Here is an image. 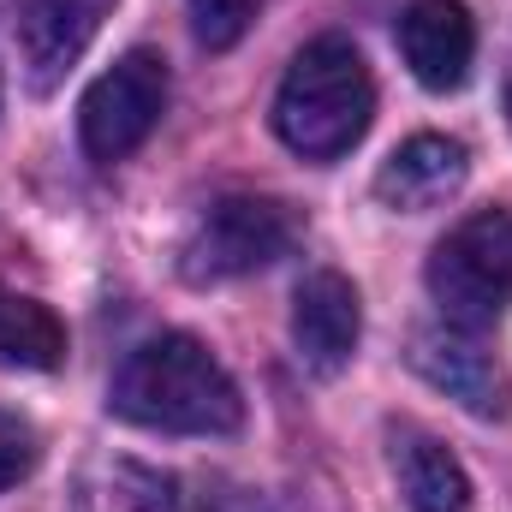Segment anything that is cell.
<instances>
[{
  "instance_id": "13",
  "label": "cell",
  "mask_w": 512,
  "mask_h": 512,
  "mask_svg": "<svg viewBox=\"0 0 512 512\" xmlns=\"http://www.w3.org/2000/svg\"><path fill=\"white\" fill-rule=\"evenodd\" d=\"M0 364L6 370H60L66 364L60 316L12 286H0Z\"/></svg>"
},
{
  "instance_id": "5",
  "label": "cell",
  "mask_w": 512,
  "mask_h": 512,
  "mask_svg": "<svg viewBox=\"0 0 512 512\" xmlns=\"http://www.w3.org/2000/svg\"><path fill=\"white\" fill-rule=\"evenodd\" d=\"M161 114H167V60L149 48H131L84 90V108H78L84 155L90 161H126L155 131Z\"/></svg>"
},
{
  "instance_id": "3",
  "label": "cell",
  "mask_w": 512,
  "mask_h": 512,
  "mask_svg": "<svg viewBox=\"0 0 512 512\" xmlns=\"http://www.w3.org/2000/svg\"><path fill=\"white\" fill-rule=\"evenodd\" d=\"M429 298L441 304V322L459 328H489L512 304V215L507 209H477L465 215L435 251H429Z\"/></svg>"
},
{
  "instance_id": "16",
  "label": "cell",
  "mask_w": 512,
  "mask_h": 512,
  "mask_svg": "<svg viewBox=\"0 0 512 512\" xmlns=\"http://www.w3.org/2000/svg\"><path fill=\"white\" fill-rule=\"evenodd\" d=\"M507 114H512V54H507Z\"/></svg>"
},
{
  "instance_id": "1",
  "label": "cell",
  "mask_w": 512,
  "mask_h": 512,
  "mask_svg": "<svg viewBox=\"0 0 512 512\" xmlns=\"http://www.w3.org/2000/svg\"><path fill=\"white\" fill-rule=\"evenodd\" d=\"M108 405L126 423L161 429V435H233L245 423L239 382L191 334H155L131 346L126 364L114 370Z\"/></svg>"
},
{
  "instance_id": "12",
  "label": "cell",
  "mask_w": 512,
  "mask_h": 512,
  "mask_svg": "<svg viewBox=\"0 0 512 512\" xmlns=\"http://www.w3.org/2000/svg\"><path fill=\"white\" fill-rule=\"evenodd\" d=\"M393 477H399V495L411 501V512H465L471 507L465 465L429 429H411V423L393 429Z\"/></svg>"
},
{
  "instance_id": "10",
  "label": "cell",
  "mask_w": 512,
  "mask_h": 512,
  "mask_svg": "<svg viewBox=\"0 0 512 512\" xmlns=\"http://www.w3.org/2000/svg\"><path fill=\"white\" fill-rule=\"evenodd\" d=\"M471 173V149L459 137H441V131H423L411 143H399L376 173V197L387 209H405V215H423L435 203H447Z\"/></svg>"
},
{
  "instance_id": "11",
  "label": "cell",
  "mask_w": 512,
  "mask_h": 512,
  "mask_svg": "<svg viewBox=\"0 0 512 512\" xmlns=\"http://www.w3.org/2000/svg\"><path fill=\"white\" fill-rule=\"evenodd\" d=\"M66 512H179V489L167 471L126 459V453H96L72 477Z\"/></svg>"
},
{
  "instance_id": "7",
  "label": "cell",
  "mask_w": 512,
  "mask_h": 512,
  "mask_svg": "<svg viewBox=\"0 0 512 512\" xmlns=\"http://www.w3.org/2000/svg\"><path fill=\"white\" fill-rule=\"evenodd\" d=\"M358 334H364V310H358V286L334 268H316L298 280L292 292V340H298V358L316 370V376H334L352 364L358 352Z\"/></svg>"
},
{
  "instance_id": "4",
  "label": "cell",
  "mask_w": 512,
  "mask_h": 512,
  "mask_svg": "<svg viewBox=\"0 0 512 512\" xmlns=\"http://www.w3.org/2000/svg\"><path fill=\"white\" fill-rule=\"evenodd\" d=\"M298 215L280 203V197H256V191H233V197H215L185 245H179V274L191 286H221V280H239V274H256L268 262L298 245Z\"/></svg>"
},
{
  "instance_id": "6",
  "label": "cell",
  "mask_w": 512,
  "mask_h": 512,
  "mask_svg": "<svg viewBox=\"0 0 512 512\" xmlns=\"http://www.w3.org/2000/svg\"><path fill=\"white\" fill-rule=\"evenodd\" d=\"M411 370L429 387L453 393V399H459L465 411H477V417H507V405H512L507 370L495 364V352H483L477 328H459V322L417 328V334H411Z\"/></svg>"
},
{
  "instance_id": "8",
  "label": "cell",
  "mask_w": 512,
  "mask_h": 512,
  "mask_svg": "<svg viewBox=\"0 0 512 512\" xmlns=\"http://www.w3.org/2000/svg\"><path fill=\"white\" fill-rule=\"evenodd\" d=\"M108 12H114V0H24V12H18V60H24L30 90L48 96L84 60V48L96 42Z\"/></svg>"
},
{
  "instance_id": "2",
  "label": "cell",
  "mask_w": 512,
  "mask_h": 512,
  "mask_svg": "<svg viewBox=\"0 0 512 512\" xmlns=\"http://www.w3.org/2000/svg\"><path fill=\"white\" fill-rule=\"evenodd\" d=\"M376 114V78L346 36H316L274 90V131L304 161H340Z\"/></svg>"
},
{
  "instance_id": "9",
  "label": "cell",
  "mask_w": 512,
  "mask_h": 512,
  "mask_svg": "<svg viewBox=\"0 0 512 512\" xmlns=\"http://www.w3.org/2000/svg\"><path fill=\"white\" fill-rule=\"evenodd\" d=\"M399 54L423 90H459L477 60V24L465 0H411L399 18Z\"/></svg>"
},
{
  "instance_id": "14",
  "label": "cell",
  "mask_w": 512,
  "mask_h": 512,
  "mask_svg": "<svg viewBox=\"0 0 512 512\" xmlns=\"http://www.w3.org/2000/svg\"><path fill=\"white\" fill-rule=\"evenodd\" d=\"M262 0H191V30L203 48H233L256 24Z\"/></svg>"
},
{
  "instance_id": "15",
  "label": "cell",
  "mask_w": 512,
  "mask_h": 512,
  "mask_svg": "<svg viewBox=\"0 0 512 512\" xmlns=\"http://www.w3.org/2000/svg\"><path fill=\"white\" fill-rule=\"evenodd\" d=\"M36 459H42V435H36V423L18 417V411H0V489L24 483V477L36 471Z\"/></svg>"
}]
</instances>
